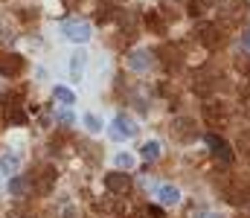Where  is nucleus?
Returning <instances> with one entry per match:
<instances>
[{"label":"nucleus","instance_id":"obj_3","mask_svg":"<svg viewBox=\"0 0 250 218\" xmlns=\"http://www.w3.org/2000/svg\"><path fill=\"white\" fill-rule=\"evenodd\" d=\"M195 38H198L207 50H215V47L221 44V32H218L215 23H201V26L195 29Z\"/></svg>","mask_w":250,"mask_h":218},{"label":"nucleus","instance_id":"obj_2","mask_svg":"<svg viewBox=\"0 0 250 218\" xmlns=\"http://www.w3.org/2000/svg\"><path fill=\"white\" fill-rule=\"evenodd\" d=\"M207 145H209V151L221 160V163H233V148H230V143L224 140V137H218V134H207Z\"/></svg>","mask_w":250,"mask_h":218},{"label":"nucleus","instance_id":"obj_12","mask_svg":"<svg viewBox=\"0 0 250 218\" xmlns=\"http://www.w3.org/2000/svg\"><path fill=\"white\" fill-rule=\"evenodd\" d=\"M157 198H160V204H166V207H175L178 201H181V192H178V186H160L157 189Z\"/></svg>","mask_w":250,"mask_h":218},{"label":"nucleus","instance_id":"obj_15","mask_svg":"<svg viewBox=\"0 0 250 218\" xmlns=\"http://www.w3.org/2000/svg\"><path fill=\"white\" fill-rule=\"evenodd\" d=\"M140 157H143V160H157V157H160V143H157V140L143 143V148H140Z\"/></svg>","mask_w":250,"mask_h":218},{"label":"nucleus","instance_id":"obj_6","mask_svg":"<svg viewBox=\"0 0 250 218\" xmlns=\"http://www.w3.org/2000/svg\"><path fill=\"white\" fill-rule=\"evenodd\" d=\"M64 35H67L73 44H84V41L90 38V26L82 23V20H67V23H64Z\"/></svg>","mask_w":250,"mask_h":218},{"label":"nucleus","instance_id":"obj_10","mask_svg":"<svg viewBox=\"0 0 250 218\" xmlns=\"http://www.w3.org/2000/svg\"><path fill=\"white\" fill-rule=\"evenodd\" d=\"M151 64H154V56H151L148 50H137V53L128 56V67H131V70H148Z\"/></svg>","mask_w":250,"mask_h":218},{"label":"nucleus","instance_id":"obj_1","mask_svg":"<svg viewBox=\"0 0 250 218\" xmlns=\"http://www.w3.org/2000/svg\"><path fill=\"white\" fill-rule=\"evenodd\" d=\"M204 122L212 128H224L227 125V111L221 102H204Z\"/></svg>","mask_w":250,"mask_h":218},{"label":"nucleus","instance_id":"obj_13","mask_svg":"<svg viewBox=\"0 0 250 218\" xmlns=\"http://www.w3.org/2000/svg\"><path fill=\"white\" fill-rule=\"evenodd\" d=\"M114 18H117V6L114 3H99L96 6V20L99 23H111Z\"/></svg>","mask_w":250,"mask_h":218},{"label":"nucleus","instance_id":"obj_9","mask_svg":"<svg viewBox=\"0 0 250 218\" xmlns=\"http://www.w3.org/2000/svg\"><path fill=\"white\" fill-rule=\"evenodd\" d=\"M134 134H137L134 119L125 117V114H117V119H114V137H117V140H128V137H134Z\"/></svg>","mask_w":250,"mask_h":218},{"label":"nucleus","instance_id":"obj_24","mask_svg":"<svg viewBox=\"0 0 250 218\" xmlns=\"http://www.w3.org/2000/svg\"><path fill=\"white\" fill-rule=\"evenodd\" d=\"M195 90H198V93H201V96H207V93H209V90H212V81H209V79H201V81H198V84H195Z\"/></svg>","mask_w":250,"mask_h":218},{"label":"nucleus","instance_id":"obj_28","mask_svg":"<svg viewBox=\"0 0 250 218\" xmlns=\"http://www.w3.org/2000/svg\"><path fill=\"white\" fill-rule=\"evenodd\" d=\"M146 216H148V218H160V210H157V207H148V210H146Z\"/></svg>","mask_w":250,"mask_h":218},{"label":"nucleus","instance_id":"obj_5","mask_svg":"<svg viewBox=\"0 0 250 218\" xmlns=\"http://www.w3.org/2000/svg\"><path fill=\"white\" fill-rule=\"evenodd\" d=\"M172 134H175L181 143H192V140L198 137V128H195V122H192L189 117H178V119L172 122Z\"/></svg>","mask_w":250,"mask_h":218},{"label":"nucleus","instance_id":"obj_21","mask_svg":"<svg viewBox=\"0 0 250 218\" xmlns=\"http://www.w3.org/2000/svg\"><path fill=\"white\" fill-rule=\"evenodd\" d=\"M84 125H87V131H102V122H99V117L96 114H84Z\"/></svg>","mask_w":250,"mask_h":218},{"label":"nucleus","instance_id":"obj_20","mask_svg":"<svg viewBox=\"0 0 250 218\" xmlns=\"http://www.w3.org/2000/svg\"><path fill=\"white\" fill-rule=\"evenodd\" d=\"M9 122H12V125H26V114H23L21 108H12V111H9Z\"/></svg>","mask_w":250,"mask_h":218},{"label":"nucleus","instance_id":"obj_23","mask_svg":"<svg viewBox=\"0 0 250 218\" xmlns=\"http://www.w3.org/2000/svg\"><path fill=\"white\" fill-rule=\"evenodd\" d=\"M131 166H134V157H131L128 151L117 154V169H131Z\"/></svg>","mask_w":250,"mask_h":218},{"label":"nucleus","instance_id":"obj_18","mask_svg":"<svg viewBox=\"0 0 250 218\" xmlns=\"http://www.w3.org/2000/svg\"><path fill=\"white\" fill-rule=\"evenodd\" d=\"M18 166H21V160L15 154H3L0 157V172H18Z\"/></svg>","mask_w":250,"mask_h":218},{"label":"nucleus","instance_id":"obj_8","mask_svg":"<svg viewBox=\"0 0 250 218\" xmlns=\"http://www.w3.org/2000/svg\"><path fill=\"white\" fill-rule=\"evenodd\" d=\"M160 61L166 64V70H178V67L184 64L181 47H175V44H166V47H160Z\"/></svg>","mask_w":250,"mask_h":218},{"label":"nucleus","instance_id":"obj_11","mask_svg":"<svg viewBox=\"0 0 250 218\" xmlns=\"http://www.w3.org/2000/svg\"><path fill=\"white\" fill-rule=\"evenodd\" d=\"M23 70V59L21 56H0V76H18Z\"/></svg>","mask_w":250,"mask_h":218},{"label":"nucleus","instance_id":"obj_22","mask_svg":"<svg viewBox=\"0 0 250 218\" xmlns=\"http://www.w3.org/2000/svg\"><path fill=\"white\" fill-rule=\"evenodd\" d=\"M187 12L192 15V18L204 15V0H187Z\"/></svg>","mask_w":250,"mask_h":218},{"label":"nucleus","instance_id":"obj_26","mask_svg":"<svg viewBox=\"0 0 250 218\" xmlns=\"http://www.w3.org/2000/svg\"><path fill=\"white\" fill-rule=\"evenodd\" d=\"M56 119H59V122H64V125H70V122H73V117H70L67 111H59V114H56Z\"/></svg>","mask_w":250,"mask_h":218},{"label":"nucleus","instance_id":"obj_19","mask_svg":"<svg viewBox=\"0 0 250 218\" xmlns=\"http://www.w3.org/2000/svg\"><path fill=\"white\" fill-rule=\"evenodd\" d=\"M26 186H29V183H26L23 178H12V180H9V192H12V195H23Z\"/></svg>","mask_w":250,"mask_h":218},{"label":"nucleus","instance_id":"obj_17","mask_svg":"<svg viewBox=\"0 0 250 218\" xmlns=\"http://www.w3.org/2000/svg\"><path fill=\"white\" fill-rule=\"evenodd\" d=\"M53 99H59L62 105H73V102H76V96H73V90H67V87H62V84H59V87L53 90Z\"/></svg>","mask_w":250,"mask_h":218},{"label":"nucleus","instance_id":"obj_16","mask_svg":"<svg viewBox=\"0 0 250 218\" xmlns=\"http://www.w3.org/2000/svg\"><path fill=\"white\" fill-rule=\"evenodd\" d=\"M84 64H87V56H84V53H76V56H73V61H70V73H73L76 79H82Z\"/></svg>","mask_w":250,"mask_h":218},{"label":"nucleus","instance_id":"obj_29","mask_svg":"<svg viewBox=\"0 0 250 218\" xmlns=\"http://www.w3.org/2000/svg\"><path fill=\"white\" fill-rule=\"evenodd\" d=\"M0 128H3V114H0Z\"/></svg>","mask_w":250,"mask_h":218},{"label":"nucleus","instance_id":"obj_7","mask_svg":"<svg viewBox=\"0 0 250 218\" xmlns=\"http://www.w3.org/2000/svg\"><path fill=\"white\" fill-rule=\"evenodd\" d=\"M105 186H108V192H114V195H125V192L131 189V178H128V172H111V175L105 178Z\"/></svg>","mask_w":250,"mask_h":218},{"label":"nucleus","instance_id":"obj_14","mask_svg":"<svg viewBox=\"0 0 250 218\" xmlns=\"http://www.w3.org/2000/svg\"><path fill=\"white\" fill-rule=\"evenodd\" d=\"M146 26H148V32H157V35L166 32V23H163V18H160L157 12H148V15H146Z\"/></svg>","mask_w":250,"mask_h":218},{"label":"nucleus","instance_id":"obj_27","mask_svg":"<svg viewBox=\"0 0 250 218\" xmlns=\"http://www.w3.org/2000/svg\"><path fill=\"white\" fill-rule=\"evenodd\" d=\"M64 218H79V213H76V207H64Z\"/></svg>","mask_w":250,"mask_h":218},{"label":"nucleus","instance_id":"obj_25","mask_svg":"<svg viewBox=\"0 0 250 218\" xmlns=\"http://www.w3.org/2000/svg\"><path fill=\"white\" fill-rule=\"evenodd\" d=\"M239 148L245 151V157L250 160V137H242V140H239Z\"/></svg>","mask_w":250,"mask_h":218},{"label":"nucleus","instance_id":"obj_4","mask_svg":"<svg viewBox=\"0 0 250 218\" xmlns=\"http://www.w3.org/2000/svg\"><path fill=\"white\" fill-rule=\"evenodd\" d=\"M32 186H35V192H38V195H50V192H53V186H56V169H53V166L38 169V175H35Z\"/></svg>","mask_w":250,"mask_h":218}]
</instances>
